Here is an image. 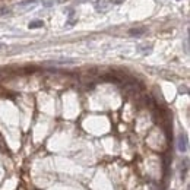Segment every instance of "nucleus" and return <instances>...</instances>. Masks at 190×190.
Segmentation results:
<instances>
[{"label":"nucleus","mask_w":190,"mask_h":190,"mask_svg":"<svg viewBox=\"0 0 190 190\" xmlns=\"http://www.w3.org/2000/svg\"><path fill=\"white\" fill-rule=\"evenodd\" d=\"M2 47H3V44H0V48H2Z\"/></svg>","instance_id":"nucleus-6"},{"label":"nucleus","mask_w":190,"mask_h":190,"mask_svg":"<svg viewBox=\"0 0 190 190\" xmlns=\"http://www.w3.org/2000/svg\"><path fill=\"white\" fill-rule=\"evenodd\" d=\"M9 13H10L9 8H0V16H5V15H9Z\"/></svg>","instance_id":"nucleus-3"},{"label":"nucleus","mask_w":190,"mask_h":190,"mask_svg":"<svg viewBox=\"0 0 190 190\" xmlns=\"http://www.w3.org/2000/svg\"><path fill=\"white\" fill-rule=\"evenodd\" d=\"M124 0H111V3L113 5H120V3H123Z\"/></svg>","instance_id":"nucleus-5"},{"label":"nucleus","mask_w":190,"mask_h":190,"mask_svg":"<svg viewBox=\"0 0 190 190\" xmlns=\"http://www.w3.org/2000/svg\"><path fill=\"white\" fill-rule=\"evenodd\" d=\"M177 148L180 152H186L187 148H189V140H187V136L186 135H180L177 138Z\"/></svg>","instance_id":"nucleus-1"},{"label":"nucleus","mask_w":190,"mask_h":190,"mask_svg":"<svg viewBox=\"0 0 190 190\" xmlns=\"http://www.w3.org/2000/svg\"><path fill=\"white\" fill-rule=\"evenodd\" d=\"M143 32H145V29H132V31H130L132 35H140V34H143Z\"/></svg>","instance_id":"nucleus-4"},{"label":"nucleus","mask_w":190,"mask_h":190,"mask_svg":"<svg viewBox=\"0 0 190 190\" xmlns=\"http://www.w3.org/2000/svg\"><path fill=\"white\" fill-rule=\"evenodd\" d=\"M43 25H44L43 21H34V22L29 24V28H38V27H43Z\"/></svg>","instance_id":"nucleus-2"}]
</instances>
